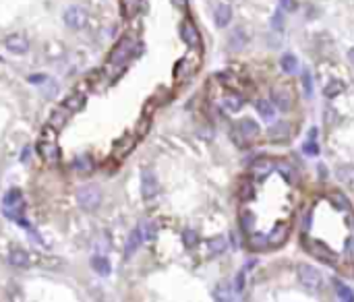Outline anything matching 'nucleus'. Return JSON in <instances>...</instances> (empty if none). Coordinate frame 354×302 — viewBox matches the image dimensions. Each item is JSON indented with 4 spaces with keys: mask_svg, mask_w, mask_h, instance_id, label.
Segmentation results:
<instances>
[{
    "mask_svg": "<svg viewBox=\"0 0 354 302\" xmlns=\"http://www.w3.org/2000/svg\"><path fill=\"white\" fill-rule=\"evenodd\" d=\"M38 151H40V155L46 161H50V164H56V161L60 159V149H58V145H56V129H54L52 124L46 126V129L42 131V139H40V143H38Z\"/></svg>",
    "mask_w": 354,
    "mask_h": 302,
    "instance_id": "obj_1",
    "label": "nucleus"
},
{
    "mask_svg": "<svg viewBox=\"0 0 354 302\" xmlns=\"http://www.w3.org/2000/svg\"><path fill=\"white\" fill-rule=\"evenodd\" d=\"M23 209H25V201H23V195L19 189H10L6 195H4V199H2V211L8 219H21V213H23Z\"/></svg>",
    "mask_w": 354,
    "mask_h": 302,
    "instance_id": "obj_2",
    "label": "nucleus"
},
{
    "mask_svg": "<svg viewBox=\"0 0 354 302\" xmlns=\"http://www.w3.org/2000/svg\"><path fill=\"white\" fill-rule=\"evenodd\" d=\"M298 277L304 288L309 290H319L323 286V277H321V271L317 269L313 265H298Z\"/></svg>",
    "mask_w": 354,
    "mask_h": 302,
    "instance_id": "obj_3",
    "label": "nucleus"
},
{
    "mask_svg": "<svg viewBox=\"0 0 354 302\" xmlns=\"http://www.w3.org/2000/svg\"><path fill=\"white\" fill-rule=\"evenodd\" d=\"M77 199L81 203L83 209H96L100 203H102V193L98 187H93V184H85V187H81L79 193H77Z\"/></svg>",
    "mask_w": 354,
    "mask_h": 302,
    "instance_id": "obj_4",
    "label": "nucleus"
},
{
    "mask_svg": "<svg viewBox=\"0 0 354 302\" xmlns=\"http://www.w3.org/2000/svg\"><path fill=\"white\" fill-rule=\"evenodd\" d=\"M133 40L131 38H122L120 42L116 44V48L112 50L110 54V64H122L126 62L128 58H131V52H133Z\"/></svg>",
    "mask_w": 354,
    "mask_h": 302,
    "instance_id": "obj_5",
    "label": "nucleus"
},
{
    "mask_svg": "<svg viewBox=\"0 0 354 302\" xmlns=\"http://www.w3.org/2000/svg\"><path fill=\"white\" fill-rule=\"evenodd\" d=\"M64 23L73 29H81L87 25V13L81 6H68L64 10Z\"/></svg>",
    "mask_w": 354,
    "mask_h": 302,
    "instance_id": "obj_6",
    "label": "nucleus"
},
{
    "mask_svg": "<svg viewBox=\"0 0 354 302\" xmlns=\"http://www.w3.org/2000/svg\"><path fill=\"white\" fill-rule=\"evenodd\" d=\"M306 249H309V252L313 254V257L321 259V261H327V263H336L338 261V254L329 249L327 245H323V242H317V240H309V245H306Z\"/></svg>",
    "mask_w": 354,
    "mask_h": 302,
    "instance_id": "obj_7",
    "label": "nucleus"
},
{
    "mask_svg": "<svg viewBox=\"0 0 354 302\" xmlns=\"http://www.w3.org/2000/svg\"><path fill=\"white\" fill-rule=\"evenodd\" d=\"M180 38L186 46H191V48H197L199 44H201V36H199V31L197 27L193 25V21H182V25H180Z\"/></svg>",
    "mask_w": 354,
    "mask_h": 302,
    "instance_id": "obj_8",
    "label": "nucleus"
},
{
    "mask_svg": "<svg viewBox=\"0 0 354 302\" xmlns=\"http://www.w3.org/2000/svg\"><path fill=\"white\" fill-rule=\"evenodd\" d=\"M141 193H143L145 199H153V197L158 195V178H156V174L149 170L141 174Z\"/></svg>",
    "mask_w": 354,
    "mask_h": 302,
    "instance_id": "obj_9",
    "label": "nucleus"
},
{
    "mask_svg": "<svg viewBox=\"0 0 354 302\" xmlns=\"http://www.w3.org/2000/svg\"><path fill=\"white\" fill-rule=\"evenodd\" d=\"M6 50L8 52H13V54H27L29 50V40L25 36H21V33H13V36H8L6 42Z\"/></svg>",
    "mask_w": 354,
    "mask_h": 302,
    "instance_id": "obj_10",
    "label": "nucleus"
},
{
    "mask_svg": "<svg viewBox=\"0 0 354 302\" xmlns=\"http://www.w3.org/2000/svg\"><path fill=\"white\" fill-rule=\"evenodd\" d=\"M288 234H290V226L284 224V222H280L274 230L269 232L267 240H269V245H271V247H282V245H284V242L288 240Z\"/></svg>",
    "mask_w": 354,
    "mask_h": 302,
    "instance_id": "obj_11",
    "label": "nucleus"
},
{
    "mask_svg": "<svg viewBox=\"0 0 354 302\" xmlns=\"http://www.w3.org/2000/svg\"><path fill=\"white\" fill-rule=\"evenodd\" d=\"M274 168H276V161L261 157V159H255V161H253V166H251V174H253L255 178H265V176H269L271 170H274Z\"/></svg>",
    "mask_w": 354,
    "mask_h": 302,
    "instance_id": "obj_12",
    "label": "nucleus"
},
{
    "mask_svg": "<svg viewBox=\"0 0 354 302\" xmlns=\"http://www.w3.org/2000/svg\"><path fill=\"white\" fill-rule=\"evenodd\" d=\"M143 240H145V238H143V232H141V228L133 230L131 236H128V240H126V245H124V257L131 259L133 254L137 252V249L141 247V242H143Z\"/></svg>",
    "mask_w": 354,
    "mask_h": 302,
    "instance_id": "obj_13",
    "label": "nucleus"
},
{
    "mask_svg": "<svg viewBox=\"0 0 354 302\" xmlns=\"http://www.w3.org/2000/svg\"><path fill=\"white\" fill-rule=\"evenodd\" d=\"M238 133L242 135V139L244 141H249V139H253V137H257L259 135V124L253 120V118H242V120H238Z\"/></svg>",
    "mask_w": 354,
    "mask_h": 302,
    "instance_id": "obj_14",
    "label": "nucleus"
},
{
    "mask_svg": "<svg viewBox=\"0 0 354 302\" xmlns=\"http://www.w3.org/2000/svg\"><path fill=\"white\" fill-rule=\"evenodd\" d=\"M271 100H274V103L280 108V110H288L290 108V91L288 89H282V87H276L274 91H271Z\"/></svg>",
    "mask_w": 354,
    "mask_h": 302,
    "instance_id": "obj_15",
    "label": "nucleus"
},
{
    "mask_svg": "<svg viewBox=\"0 0 354 302\" xmlns=\"http://www.w3.org/2000/svg\"><path fill=\"white\" fill-rule=\"evenodd\" d=\"M214 19H216L218 27H228L230 21H232V8L228 4H218L216 13H214Z\"/></svg>",
    "mask_w": 354,
    "mask_h": 302,
    "instance_id": "obj_16",
    "label": "nucleus"
},
{
    "mask_svg": "<svg viewBox=\"0 0 354 302\" xmlns=\"http://www.w3.org/2000/svg\"><path fill=\"white\" fill-rule=\"evenodd\" d=\"M255 108H257L259 114H261V118L274 120V116H276V103H271L269 100H257V101H255Z\"/></svg>",
    "mask_w": 354,
    "mask_h": 302,
    "instance_id": "obj_17",
    "label": "nucleus"
},
{
    "mask_svg": "<svg viewBox=\"0 0 354 302\" xmlns=\"http://www.w3.org/2000/svg\"><path fill=\"white\" fill-rule=\"evenodd\" d=\"M91 267H93V271L100 273V275H110V271H112L110 261L106 257H102V254H96V257L91 259Z\"/></svg>",
    "mask_w": 354,
    "mask_h": 302,
    "instance_id": "obj_18",
    "label": "nucleus"
},
{
    "mask_svg": "<svg viewBox=\"0 0 354 302\" xmlns=\"http://www.w3.org/2000/svg\"><path fill=\"white\" fill-rule=\"evenodd\" d=\"M276 168L280 170V174H282V176H284L288 182H296V178H298V174L296 172H294V168L288 164V161H284V159H276Z\"/></svg>",
    "mask_w": 354,
    "mask_h": 302,
    "instance_id": "obj_19",
    "label": "nucleus"
},
{
    "mask_svg": "<svg viewBox=\"0 0 354 302\" xmlns=\"http://www.w3.org/2000/svg\"><path fill=\"white\" fill-rule=\"evenodd\" d=\"M288 135H290V126L286 122H278L276 126H271V129H269V139H274V141L288 139Z\"/></svg>",
    "mask_w": 354,
    "mask_h": 302,
    "instance_id": "obj_20",
    "label": "nucleus"
},
{
    "mask_svg": "<svg viewBox=\"0 0 354 302\" xmlns=\"http://www.w3.org/2000/svg\"><path fill=\"white\" fill-rule=\"evenodd\" d=\"M280 66H282V71L292 75V73H296V68H298V60H296V56L294 54H284L280 58Z\"/></svg>",
    "mask_w": 354,
    "mask_h": 302,
    "instance_id": "obj_21",
    "label": "nucleus"
},
{
    "mask_svg": "<svg viewBox=\"0 0 354 302\" xmlns=\"http://www.w3.org/2000/svg\"><path fill=\"white\" fill-rule=\"evenodd\" d=\"M83 103H85V98H83V96L73 94V96H68V98L62 101V106H64L68 112H79L81 108H83Z\"/></svg>",
    "mask_w": 354,
    "mask_h": 302,
    "instance_id": "obj_22",
    "label": "nucleus"
},
{
    "mask_svg": "<svg viewBox=\"0 0 354 302\" xmlns=\"http://www.w3.org/2000/svg\"><path fill=\"white\" fill-rule=\"evenodd\" d=\"M10 263H13L15 267H27L29 265V252L15 249L13 252H10Z\"/></svg>",
    "mask_w": 354,
    "mask_h": 302,
    "instance_id": "obj_23",
    "label": "nucleus"
},
{
    "mask_svg": "<svg viewBox=\"0 0 354 302\" xmlns=\"http://www.w3.org/2000/svg\"><path fill=\"white\" fill-rule=\"evenodd\" d=\"M242 98H238V96H226V98H224V101H222V106L224 108H226L228 112H238L240 108H242Z\"/></svg>",
    "mask_w": 354,
    "mask_h": 302,
    "instance_id": "obj_24",
    "label": "nucleus"
},
{
    "mask_svg": "<svg viewBox=\"0 0 354 302\" xmlns=\"http://www.w3.org/2000/svg\"><path fill=\"white\" fill-rule=\"evenodd\" d=\"M207 249H209L211 254L224 252V251H226V238H224V236H214V238L207 242Z\"/></svg>",
    "mask_w": 354,
    "mask_h": 302,
    "instance_id": "obj_25",
    "label": "nucleus"
},
{
    "mask_svg": "<svg viewBox=\"0 0 354 302\" xmlns=\"http://www.w3.org/2000/svg\"><path fill=\"white\" fill-rule=\"evenodd\" d=\"M70 112L62 106V108H58V110H54V114H52V118H50V124L54 126V129H60V126L66 122V116H68Z\"/></svg>",
    "mask_w": 354,
    "mask_h": 302,
    "instance_id": "obj_26",
    "label": "nucleus"
},
{
    "mask_svg": "<svg viewBox=\"0 0 354 302\" xmlns=\"http://www.w3.org/2000/svg\"><path fill=\"white\" fill-rule=\"evenodd\" d=\"M342 91H344V83L342 81H332V83H327L325 85V89H323V94H325V98H338Z\"/></svg>",
    "mask_w": 354,
    "mask_h": 302,
    "instance_id": "obj_27",
    "label": "nucleus"
},
{
    "mask_svg": "<svg viewBox=\"0 0 354 302\" xmlns=\"http://www.w3.org/2000/svg\"><path fill=\"white\" fill-rule=\"evenodd\" d=\"M336 284V290H338V296L340 300H344V302H354V292L346 286V284H342V282H334Z\"/></svg>",
    "mask_w": 354,
    "mask_h": 302,
    "instance_id": "obj_28",
    "label": "nucleus"
},
{
    "mask_svg": "<svg viewBox=\"0 0 354 302\" xmlns=\"http://www.w3.org/2000/svg\"><path fill=\"white\" fill-rule=\"evenodd\" d=\"M336 174H338V180H342V182H354V166H350V164L340 166Z\"/></svg>",
    "mask_w": 354,
    "mask_h": 302,
    "instance_id": "obj_29",
    "label": "nucleus"
},
{
    "mask_svg": "<svg viewBox=\"0 0 354 302\" xmlns=\"http://www.w3.org/2000/svg\"><path fill=\"white\" fill-rule=\"evenodd\" d=\"M240 226L244 232H251L255 228V215L249 211V209H244V211L240 213Z\"/></svg>",
    "mask_w": 354,
    "mask_h": 302,
    "instance_id": "obj_30",
    "label": "nucleus"
},
{
    "mask_svg": "<svg viewBox=\"0 0 354 302\" xmlns=\"http://www.w3.org/2000/svg\"><path fill=\"white\" fill-rule=\"evenodd\" d=\"M244 42H246L244 31H242V29H236V31L232 33V38H230V46H232V50H238V48H242V46H244Z\"/></svg>",
    "mask_w": 354,
    "mask_h": 302,
    "instance_id": "obj_31",
    "label": "nucleus"
},
{
    "mask_svg": "<svg viewBox=\"0 0 354 302\" xmlns=\"http://www.w3.org/2000/svg\"><path fill=\"white\" fill-rule=\"evenodd\" d=\"M302 87H304V96L306 98H313V77L309 71L302 73Z\"/></svg>",
    "mask_w": 354,
    "mask_h": 302,
    "instance_id": "obj_32",
    "label": "nucleus"
},
{
    "mask_svg": "<svg viewBox=\"0 0 354 302\" xmlns=\"http://www.w3.org/2000/svg\"><path fill=\"white\" fill-rule=\"evenodd\" d=\"M332 197V201H334V205L336 207H340V209H350V203H348V199L342 193H332L329 195Z\"/></svg>",
    "mask_w": 354,
    "mask_h": 302,
    "instance_id": "obj_33",
    "label": "nucleus"
},
{
    "mask_svg": "<svg viewBox=\"0 0 354 302\" xmlns=\"http://www.w3.org/2000/svg\"><path fill=\"white\" fill-rule=\"evenodd\" d=\"M182 240H184L186 247H195L197 240H199V236H197L195 230H184V232H182Z\"/></svg>",
    "mask_w": 354,
    "mask_h": 302,
    "instance_id": "obj_34",
    "label": "nucleus"
},
{
    "mask_svg": "<svg viewBox=\"0 0 354 302\" xmlns=\"http://www.w3.org/2000/svg\"><path fill=\"white\" fill-rule=\"evenodd\" d=\"M271 29H276V31L284 29V13H282V10H278V13L271 17Z\"/></svg>",
    "mask_w": 354,
    "mask_h": 302,
    "instance_id": "obj_35",
    "label": "nucleus"
},
{
    "mask_svg": "<svg viewBox=\"0 0 354 302\" xmlns=\"http://www.w3.org/2000/svg\"><path fill=\"white\" fill-rule=\"evenodd\" d=\"M267 245H269V240H267L265 236H259V234H257V236H251V247H253V249H265Z\"/></svg>",
    "mask_w": 354,
    "mask_h": 302,
    "instance_id": "obj_36",
    "label": "nucleus"
},
{
    "mask_svg": "<svg viewBox=\"0 0 354 302\" xmlns=\"http://www.w3.org/2000/svg\"><path fill=\"white\" fill-rule=\"evenodd\" d=\"M280 8L288 10V13H294V10L298 8V4H296V0H280Z\"/></svg>",
    "mask_w": 354,
    "mask_h": 302,
    "instance_id": "obj_37",
    "label": "nucleus"
},
{
    "mask_svg": "<svg viewBox=\"0 0 354 302\" xmlns=\"http://www.w3.org/2000/svg\"><path fill=\"white\" fill-rule=\"evenodd\" d=\"M253 195H255V191H253L251 184H242V187H240V197H242V199L249 201V199H253Z\"/></svg>",
    "mask_w": 354,
    "mask_h": 302,
    "instance_id": "obj_38",
    "label": "nucleus"
},
{
    "mask_svg": "<svg viewBox=\"0 0 354 302\" xmlns=\"http://www.w3.org/2000/svg\"><path fill=\"white\" fill-rule=\"evenodd\" d=\"M75 168L87 172V170H91V168H93V164L89 161V157H79V159H77V164H75Z\"/></svg>",
    "mask_w": 354,
    "mask_h": 302,
    "instance_id": "obj_39",
    "label": "nucleus"
},
{
    "mask_svg": "<svg viewBox=\"0 0 354 302\" xmlns=\"http://www.w3.org/2000/svg\"><path fill=\"white\" fill-rule=\"evenodd\" d=\"M302 149H304V153H306V155H317V153H319V147H317V143H315V141L304 143V145H302Z\"/></svg>",
    "mask_w": 354,
    "mask_h": 302,
    "instance_id": "obj_40",
    "label": "nucleus"
},
{
    "mask_svg": "<svg viewBox=\"0 0 354 302\" xmlns=\"http://www.w3.org/2000/svg\"><path fill=\"white\" fill-rule=\"evenodd\" d=\"M46 79H48V77H44V75H29V83L40 85V83H44Z\"/></svg>",
    "mask_w": 354,
    "mask_h": 302,
    "instance_id": "obj_41",
    "label": "nucleus"
},
{
    "mask_svg": "<svg viewBox=\"0 0 354 302\" xmlns=\"http://www.w3.org/2000/svg\"><path fill=\"white\" fill-rule=\"evenodd\" d=\"M242 288H244V273L240 271L238 277H236V292H242Z\"/></svg>",
    "mask_w": 354,
    "mask_h": 302,
    "instance_id": "obj_42",
    "label": "nucleus"
},
{
    "mask_svg": "<svg viewBox=\"0 0 354 302\" xmlns=\"http://www.w3.org/2000/svg\"><path fill=\"white\" fill-rule=\"evenodd\" d=\"M346 252L350 254V257H352V254H354V234L348 238V245H346Z\"/></svg>",
    "mask_w": 354,
    "mask_h": 302,
    "instance_id": "obj_43",
    "label": "nucleus"
},
{
    "mask_svg": "<svg viewBox=\"0 0 354 302\" xmlns=\"http://www.w3.org/2000/svg\"><path fill=\"white\" fill-rule=\"evenodd\" d=\"M172 4L178 6V8H184L186 6V0H172Z\"/></svg>",
    "mask_w": 354,
    "mask_h": 302,
    "instance_id": "obj_44",
    "label": "nucleus"
},
{
    "mask_svg": "<svg viewBox=\"0 0 354 302\" xmlns=\"http://www.w3.org/2000/svg\"><path fill=\"white\" fill-rule=\"evenodd\" d=\"M348 60H350V62H352V64H354V48H352V50H350V52H348Z\"/></svg>",
    "mask_w": 354,
    "mask_h": 302,
    "instance_id": "obj_45",
    "label": "nucleus"
},
{
    "mask_svg": "<svg viewBox=\"0 0 354 302\" xmlns=\"http://www.w3.org/2000/svg\"><path fill=\"white\" fill-rule=\"evenodd\" d=\"M319 174H321V176H325V174H327V170H325L323 166H319Z\"/></svg>",
    "mask_w": 354,
    "mask_h": 302,
    "instance_id": "obj_46",
    "label": "nucleus"
}]
</instances>
